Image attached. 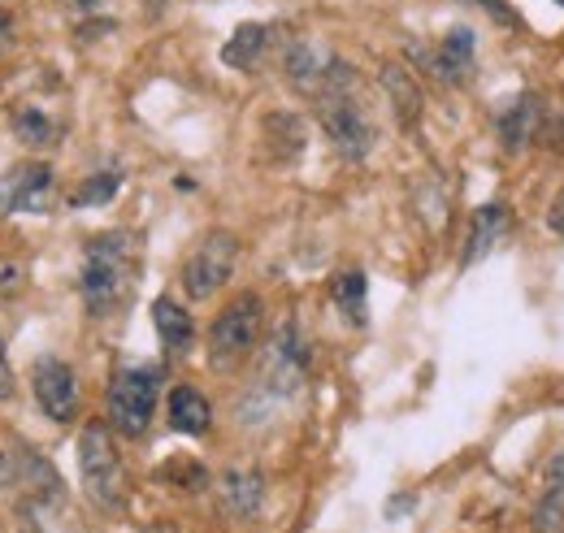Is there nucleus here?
Here are the masks:
<instances>
[{"label":"nucleus","instance_id":"obj_27","mask_svg":"<svg viewBox=\"0 0 564 533\" xmlns=\"http://www.w3.org/2000/svg\"><path fill=\"white\" fill-rule=\"evenodd\" d=\"M556 4H561V9H564V0H556Z\"/></svg>","mask_w":564,"mask_h":533},{"label":"nucleus","instance_id":"obj_2","mask_svg":"<svg viewBox=\"0 0 564 533\" xmlns=\"http://www.w3.org/2000/svg\"><path fill=\"white\" fill-rule=\"evenodd\" d=\"M317 122H322V131L326 139L335 143V152L344 156V161H365L369 152H373V122H369V113L356 105L352 96V69L344 66L322 91H317Z\"/></svg>","mask_w":564,"mask_h":533},{"label":"nucleus","instance_id":"obj_15","mask_svg":"<svg viewBox=\"0 0 564 533\" xmlns=\"http://www.w3.org/2000/svg\"><path fill=\"white\" fill-rule=\"evenodd\" d=\"M382 87H387V96H391V109H395L400 127H413V122L422 118V91H417L413 74L400 66H387L382 69Z\"/></svg>","mask_w":564,"mask_h":533},{"label":"nucleus","instance_id":"obj_14","mask_svg":"<svg viewBox=\"0 0 564 533\" xmlns=\"http://www.w3.org/2000/svg\"><path fill=\"white\" fill-rule=\"evenodd\" d=\"M170 425L178 429V434H192V438H200V434H209L213 425V403L205 400V391H196V387H174L170 391Z\"/></svg>","mask_w":564,"mask_h":533},{"label":"nucleus","instance_id":"obj_6","mask_svg":"<svg viewBox=\"0 0 564 533\" xmlns=\"http://www.w3.org/2000/svg\"><path fill=\"white\" fill-rule=\"evenodd\" d=\"M235 265H239V239L230 230H209L196 243V252L183 261L178 282H183V291H187L192 304H205V300H213L230 282Z\"/></svg>","mask_w":564,"mask_h":533},{"label":"nucleus","instance_id":"obj_23","mask_svg":"<svg viewBox=\"0 0 564 533\" xmlns=\"http://www.w3.org/2000/svg\"><path fill=\"white\" fill-rule=\"evenodd\" d=\"M547 230H552V235H561V239H564V187L556 192V200H552V208H547Z\"/></svg>","mask_w":564,"mask_h":533},{"label":"nucleus","instance_id":"obj_20","mask_svg":"<svg viewBox=\"0 0 564 533\" xmlns=\"http://www.w3.org/2000/svg\"><path fill=\"white\" fill-rule=\"evenodd\" d=\"M118 187H122V174H118V170L91 174V178L78 187V196H74V208H96V204H109Z\"/></svg>","mask_w":564,"mask_h":533},{"label":"nucleus","instance_id":"obj_1","mask_svg":"<svg viewBox=\"0 0 564 533\" xmlns=\"http://www.w3.org/2000/svg\"><path fill=\"white\" fill-rule=\"evenodd\" d=\"M140 282V248L127 230H105L83 243V269H78V291L83 308L91 317H113L131 304Z\"/></svg>","mask_w":564,"mask_h":533},{"label":"nucleus","instance_id":"obj_11","mask_svg":"<svg viewBox=\"0 0 564 533\" xmlns=\"http://www.w3.org/2000/svg\"><path fill=\"white\" fill-rule=\"evenodd\" d=\"M530 525H534V533H564V456H556L547 465V477H543L534 512H530Z\"/></svg>","mask_w":564,"mask_h":533},{"label":"nucleus","instance_id":"obj_17","mask_svg":"<svg viewBox=\"0 0 564 533\" xmlns=\"http://www.w3.org/2000/svg\"><path fill=\"white\" fill-rule=\"evenodd\" d=\"M226 508L230 512H239V516H252L257 508H261V499H265V481H261V472H252V468H235V472H226Z\"/></svg>","mask_w":564,"mask_h":533},{"label":"nucleus","instance_id":"obj_26","mask_svg":"<svg viewBox=\"0 0 564 533\" xmlns=\"http://www.w3.org/2000/svg\"><path fill=\"white\" fill-rule=\"evenodd\" d=\"M148 4H152V9H161V4H165V0H148Z\"/></svg>","mask_w":564,"mask_h":533},{"label":"nucleus","instance_id":"obj_18","mask_svg":"<svg viewBox=\"0 0 564 533\" xmlns=\"http://www.w3.org/2000/svg\"><path fill=\"white\" fill-rule=\"evenodd\" d=\"M365 295H369V282H365L360 269L335 273V282H330V300L339 304V313H344L352 326H365Z\"/></svg>","mask_w":564,"mask_h":533},{"label":"nucleus","instance_id":"obj_24","mask_svg":"<svg viewBox=\"0 0 564 533\" xmlns=\"http://www.w3.org/2000/svg\"><path fill=\"white\" fill-rule=\"evenodd\" d=\"M474 4H482V9H487L491 18H499V22H508V18H512V13H508V9L499 4V0H474Z\"/></svg>","mask_w":564,"mask_h":533},{"label":"nucleus","instance_id":"obj_10","mask_svg":"<svg viewBox=\"0 0 564 533\" xmlns=\"http://www.w3.org/2000/svg\"><path fill=\"white\" fill-rule=\"evenodd\" d=\"M152 326H156V338H161V347H165L170 356H187V351H192V342H196V322H192V313H187L178 300L161 295V300L152 304Z\"/></svg>","mask_w":564,"mask_h":533},{"label":"nucleus","instance_id":"obj_21","mask_svg":"<svg viewBox=\"0 0 564 533\" xmlns=\"http://www.w3.org/2000/svg\"><path fill=\"white\" fill-rule=\"evenodd\" d=\"M539 134H543L556 152H564V100L561 105H543V127H539Z\"/></svg>","mask_w":564,"mask_h":533},{"label":"nucleus","instance_id":"obj_19","mask_svg":"<svg viewBox=\"0 0 564 533\" xmlns=\"http://www.w3.org/2000/svg\"><path fill=\"white\" fill-rule=\"evenodd\" d=\"M13 134H18L22 143H31V148H48V143H57L53 118H44L35 105H18V109H13Z\"/></svg>","mask_w":564,"mask_h":533},{"label":"nucleus","instance_id":"obj_16","mask_svg":"<svg viewBox=\"0 0 564 533\" xmlns=\"http://www.w3.org/2000/svg\"><path fill=\"white\" fill-rule=\"evenodd\" d=\"M270 48V26H261V22H243L235 35H230V44L221 48V62L235 69H252L261 62V53Z\"/></svg>","mask_w":564,"mask_h":533},{"label":"nucleus","instance_id":"obj_5","mask_svg":"<svg viewBox=\"0 0 564 533\" xmlns=\"http://www.w3.org/2000/svg\"><path fill=\"white\" fill-rule=\"evenodd\" d=\"M78 468H83V486L87 494L105 508V512H118L127 503V468L122 456L113 447V429L91 421L78 438Z\"/></svg>","mask_w":564,"mask_h":533},{"label":"nucleus","instance_id":"obj_22","mask_svg":"<svg viewBox=\"0 0 564 533\" xmlns=\"http://www.w3.org/2000/svg\"><path fill=\"white\" fill-rule=\"evenodd\" d=\"M13 400V369H9V347H4V334H0V403Z\"/></svg>","mask_w":564,"mask_h":533},{"label":"nucleus","instance_id":"obj_7","mask_svg":"<svg viewBox=\"0 0 564 533\" xmlns=\"http://www.w3.org/2000/svg\"><path fill=\"white\" fill-rule=\"evenodd\" d=\"M53 200H57V178H53V165H44V161H22L0 174V217L48 213Z\"/></svg>","mask_w":564,"mask_h":533},{"label":"nucleus","instance_id":"obj_4","mask_svg":"<svg viewBox=\"0 0 564 533\" xmlns=\"http://www.w3.org/2000/svg\"><path fill=\"white\" fill-rule=\"evenodd\" d=\"M156 391H161V369L152 365H127L113 373L109 391H105V416L109 429L122 438H140L152 425L156 412Z\"/></svg>","mask_w":564,"mask_h":533},{"label":"nucleus","instance_id":"obj_12","mask_svg":"<svg viewBox=\"0 0 564 533\" xmlns=\"http://www.w3.org/2000/svg\"><path fill=\"white\" fill-rule=\"evenodd\" d=\"M503 230H508V208H503V204H482V208L474 213V226H469L460 265L469 269V265H478L482 257H491L495 243L503 239Z\"/></svg>","mask_w":564,"mask_h":533},{"label":"nucleus","instance_id":"obj_8","mask_svg":"<svg viewBox=\"0 0 564 533\" xmlns=\"http://www.w3.org/2000/svg\"><path fill=\"white\" fill-rule=\"evenodd\" d=\"M31 391H35V403L48 421L57 425H70L78 416V387H74V369L62 360V356H40L31 365Z\"/></svg>","mask_w":564,"mask_h":533},{"label":"nucleus","instance_id":"obj_9","mask_svg":"<svg viewBox=\"0 0 564 533\" xmlns=\"http://www.w3.org/2000/svg\"><path fill=\"white\" fill-rule=\"evenodd\" d=\"M539 127H543V105H539V96H517V100H508L503 109H499V148L503 152H525L534 139H539Z\"/></svg>","mask_w":564,"mask_h":533},{"label":"nucleus","instance_id":"obj_3","mask_svg":"<svg viewBox=\"0 0 564 533\" xmlns=\"http://www.w3.org/2000/svg\"><path fill=\"white\" fill-rule=\"evenodd\" d=\"M261 326H265V304H261V295H257V291L235 295V300L217 313V322L209 326V369H217V373L239 369V365L257 351Z\"/></svg>","mask_w":564,"mask_h":533},{"label":"nucleus","instance_id":"obj_25","mask_svg":"<svg viewBox=\"0 0 564 533\" xmlns=\"http://www.w3.org/2000/svg\"><path fill=\"white\" fill-rule=\"evenodd\" d=\"M4 44H9V18L0 13V48H4Z\"/></svg>","mask_w":564,"mask_h":533},{"label":"nucleus","instance_id":"obj_13","mask_svg":"<svg viewBox=\"0 0 564 533\" xmlns=\"http://www.w3.org/2000/svg\"><path fill=\"white\" fill-rule=\"evenodd\" d=\"M474 48H478L474 31H465V26L447 31L443 44L434 48V74H438L443 83H465L469 69H474Z\"/></svg>","mask_w":564,"mask_h":533}]
</instances>
